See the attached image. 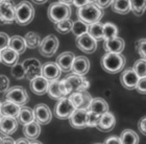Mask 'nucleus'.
I'll return each mask as SVG.
<instances>
[{
  "label": "nucleus",
  "mask_w": 146,
  "mask_h": 144,
  "mask_svg": "<svg viewBox=\"0 0 146 144\" xmlns=\"http://www.w3.org/2000/svg\"><path fill=\"white\" fill-rule=\"evenodd\" d=\"M18 129V120L16 117L2 116L0 120V134L2 135H12Z\"/></svg>",
  "instance_id": "obj_17"
},
{
  "label": "nucleus",
  "mask_w": 146,
  "mask_h": 144,
  "mask_svg": "<svg viewBox=\"0 0 146 144\" xmlns=\"http://www.w3.org/2000/svg\"><path fill=\"white\" fill-rule=\"evenodd\" d=\"M104 143L106 144H120V140L119 138L115 137V136H112V137H109L108 139L104 140Z\"/></svg>",
  "instance_id": "obj_48"
},
{
  "label": "nucleus",
  "mask_w": 146,
  "mask_h": 144,
  "mask_svg": "<svg viewBox=\"0 0 146 144\" xmlns=\"http://www.w3.org/2000/svg\"><path fill=\"white\" fill-rule=\"evenodd\" d=\"M138 127L140 129V132L143 134V135H146V118L143 117L142 119L139 121L138 123Z\"/></svg>",
  "instance_id": "obj_47"
},
{
  "label": "nucleus",
  "mask_w": 146,
  "mask_h": 144,
  "mask_svg": "<svg viewBox=\"0 0 146 144\" xmlns=\"http://www.w3.org/2000/svg\"><path fill=\"white\" fill-rule=\"evenodd\" d=\"M121 144H138L139 143V137L137 133L131 129H124L119 137Z\"/></svg>",
  "instance_id": "obj_29"
},
{
  "label": "nucleus",
  "mask_w": 146,
  "mask_h": 144,
  "mask_svg": "<svg viewBox=\"0 0 146 144\" xmlns=\"http://www.w3.org/2000/svg\"><path fill=\"white\" fill-rule=\"evenodd\" d=\"M58 87H60V91H61L62 95L64 96V97L72 93V88H71L70 84H69V82L66 78L58 80Z\"/></svg>",
  "instance_id": "obj_40"
},
{
  "label": "nucleus",
  "mask_w": 146,
  "mask_h": 144,
  "mask_svg": "<svg viewBox=\"0 0 146 144\" xmlns=\"http://www.w3.org/2000/svg\"><path fill=\"white\" fill-rule=\"evenodd\" d=\"M0 56H1V62L3 64L6 66H11V67L16 63H18L19 61V54L9 46L0 50Z\"/></svg>",
  "instance_id": "obj_22"
},
{
  "label": "nucleus",
  "mask_w": 146,
  "mask_h": 144,
  "mask_svg": "<svg viewBox=\"0 0 146 144\" xmlns=\"http://www.w3.org/2000/svg\"><path fill=\"white\" fill-rule=\"evenodd\" d=\"M2 144H15V140L9 137V135H3Z\"/></svg>",
  "instance_id": "obj_49"
},
{
  "label": "nucleus",
  "mask_w": 146,
  "mask_h": 144,
  "mask_svg": "<svg viewBox=\"0 0 146 144\" xmlns=\"http://www.w3.org/2000/svg\"><path fill=\"white\" fill-rule=\"evenodd\" d=\"M76 46L79 50H82L85 53H93L97 49V41L94 38H92L88 33L76 37Z\"/></svg>",
  "instance_id": "obj_8"
},
{
  "label": "nucleus",
  "mask_w": 146,
  "mask_h": 144,
  "mask_svg": "<svg viewBox=\"0 0 146 144\" xmlns=\"http://www.w3.org/2000/svg\"><path fill=\"white\" fill-rule=\"evenodd\" d=\"M135 89H137L138 93L145 95L146 94V77H140V78H139Z\"/></svg>",
  "instance_id": "obj_42"
},
{
  "label": "nucleus",
  "mask_w": 146,
  "mask_h": 144,
  "mask_svg": "<svg viewBox=\"0 0 146 144\" xmlns=\"http://www.w3.org/2000/svg\"><path fill=\"white\" fill-rule=\"evenodd\" d=\"M48 96L52 99H60V98L64 97L62 95L61 91H60V87H58V80H49L48 87H47V92Z\"/></svg>",
  "instance_id": "obj_31"
},
{
  "label": "nucleus",
  "mask_w": 146,
  "mask_h": 144,
  "mask_svg": "<svg viewBox=\"0 0 146 144\" xmlns=\"http://www.w3.org/2000/svg\"><path fill=\"white\" fill-rule=\"evenodd\" d=\"M88 1H89V2H94L95 0H88Z\"/></svg>",
  "instance_id": "obj_55"
},
{
  "label": "nucleus",
  "mask_w": 146,
  "mask_h": 144,
  "mask_svg": "<svg viewBox=\"0 0 146 144\" xmlns=\"http://www.w3.org/2000/svg\"><path fill=\"white\" fill-rule=\"evenodd\" d=\"M17 118H18V122H20L23 125L28 122H31V121L35 120L34 110L31 108L22 106V107H20V110H19V113L17 115Z\"/></svg>",
  "instance_id": "obj_27"
},
{
  "label": "nucleus",
  "mask_w": 146,
  "mask_h": 144,
  "mask_svg": "<svg viewBox=\"0 0 146 144\" xmlns=\"http://www.w3.org/2000/svg\"><path fill=\"white\" fill-rule=\"evenodd\" d=\"M0 107H1V101H0Z\"/></svg>",
  "instance_id": "obj_58"
},
{
  "label": "nucleus",
  "mask_w": 146,
  "mask_h": 144,
  "mask_svg": "<svg viewBox=\"0 0 146 144\" xmlns=\"http://www.w3.org/2000/svg\"><path fill=\"white\" fill-rule=\"evenodd\" d=\"M87 112L88 110H85V109H74L72 114L68 118L70 125L77 129H82L87 127V123H86Z\"/></svg>",
  "instance_id": "obj_10"
},
{
  "label": "nucleus",
  "mask_w": 146,
  "mask_h": 144,
  "mask_svg": "<svg viewBox=\"0 0 146 144\" xmlns=\"http://www.w3.org/2000/svg\"><path fill=\"white\" fill-rule=\"evenodd\" d=\"M90 70V61L86 56H75L73 60L71 71L78 75H85Z\"/></svg>",
  "instance_id": "obj_18"
},
{
  "label": "nucleus",
  "mask_w": 146,
  "mask_h": 144,
  "mask_svg": "<svg viewBox=\"0 0 146 144\" xmlns=\"http://www.w3.org/2000/svg\"><path fill=\"white\" fill-rule=\"evenodd\" d=\"M12 6H15V4L13 3L12 0H3V1H0V16H2Z\"/></svg>",
  "instance_id": "obj_43"
},
{
  "label": "nucleus",
  "mask_w": 146,
  "mask_h": 144,
  "mask_svg": "<svg viewBox=\"0 0 146 144\" xmlns=\"http://www.w3.org/2000/svg\"><path fill=\"white\" fill-rule=\"evenodd\" d=\"M40 53L45 58H51L55 54V52L58 48V40L54 35H48L43 40H41V43L39 45Z\"/></svg>",
  "instance_id": "obj_5"
},
{
  "label": "nucleus",
  "mask_w": 146,
  "mask_h": 144,
  "mask_svg": "<svg viewBox=\"0 0 146 144\" xmlns=\"http://www.w3.org/2000/svg\"><path fill=\"white\" fill-rule=\"evenodd\" d=\"M74 109H75V108L71 104V101L69 100V98H66V96H65V97H62L58 99V104H55L53 113H54L56 118L65 120L69 118V116L72 114Z\"/></svg>",
  "instance_id": "obj_7"
},
{
  "label": "nucleus",
  "mask_w": 146,
  "mask_h": 144,
  "mask_svg": "<svg viewBox=\"0 0 146 144\" xmlns=\"http://www.w3.org/2000/svg\"><path fill=\"white\" fill-rule=\"evenodd\" d=\"M99 116H100L99 114L88 110V112H87V120H86L87 127H96L98 120H99Z\"/></svg>",
  "instance_id": "obj_39"
},
{
  "label": "nucleus",
  "mask_w": 146,
  "mask_h": 144,
  "mask_svg": "<svg viewBox=\"0 0 146 144\" xmlns=\"http://www.w3.org/2000/svg\"><path fill=\"white\" fill-rule=\"evenodd\" d=\"M88 0H73L72 4L76 7H80V6L85 5L86 3H88Z\"/></svg>",
  "instance_id": "obj_50"
},
{
  "label": "nucleus",
  "mask_w": 146,
  "mask_h": 144,
  "mask_svg": "<svg viewBox=\"0 0 146 144\" xmlns=\"http://www.w3.org/2000/svg\"><path fill=\"white\" fill-rule=\"evenodd\" d=\"M115 124H116L115 116L112 113H110L109 111H107V112L100 114L96 127L100 132L108 133V132H111L115 127Z\"/></svg>",
  "instance_id": "obj_14"
},
{
  "label": "nucleus",
  "mask_w": 146,
  "mask_h": 144,
  "mask_svg": "<svg viewBox=\"0 0 146 144\" xmlns=\"http://www.w3.org/2000/svg\"><path fill=\"white\" fill-rule=\"evenodd\" d=\"M11 73H12L13 76L15 77V78H17V80L25 78V69L22 64L16 63L15 65H13L12 69H11Z\"/></svg>",
  "instance_id": "obj_38"
},
{
  "label": "nucleus",
  "mask_w": 146,
  "mask_h": 144,
  "mask_svg": "<svg viewBox=\"0 0 146 144\" xmlns=\"http://www.w3.org/2000/svg\"><path fill=\"white\" fill-rule=\"evenodd\" d=\"M131 11L135 16L140 17L144 14L146 7V0H129Z\"/></svg>",
  "instance_id": "obj_32"
},
{
  "label": "nucleus",
  "mask_w": 146,
  "mask_h": 144,
  "mask_svg": "<svg viewBox=\"0 0 146 144\" xmlns=\"http://www.w3.org/2000/svg\"><path fill=\"white\" fill-rule=\"evenodd\" d=\"M9 47L12 48L13 50H15L19 55L24 53L26 48H27L26 44H25L24 38L21 36H13L12 38H9Z\"/></svg>",
  "instance_id": "obj_26"
},
{
  "label": "nucleus",
  "mask_w": 146,
  "mask_h": 144,
  "mask_svg": "<svg viewBox=\"0 0 146 144\" xmlns=\"http://www.w3.org/2000/svg\"><path fill=\"white\" fill-rule=\"evenodd\" d=\"M125 47V42L123 39L118 37H114L111 39H107L104 42V49L106 52H115L121 53Z\"/></svg>",
  "instance_id": "obj_20"
},
{
  "label": "nucleus",
  "mask_w": 146,
  "mask_h": 144,
  "mask_svg": "<svg viewBox=\"0 0 146 144\" xmlns=\"http://www.w3.org/2000/svg\"><path fill=\"white\" fill-rule=\"evenodd\" d=\"M135 46H136V50H137L138 54L140 55L142 58H146V40H145V38L138 40L137 42H136V44H135Z\"/></svg>",
  "instance_id": "obj_41"
},
{
  "label": "nucleus",
  "mask_w": 146,
  "mask_h": 144,
  "mask_svg": "<svg viewBox=\"0 0 146 144\" xmlns=\"http://www.w3.org/2000/svg\"><path fill=\"white\" fill-rule=\"evenodd\" d=\"M72 24H73V21L70 18H68L63 20V21L54 23V28L60 34H68V33H71Z\"/></svg>",
  "instance_id": "obj_34"
},
{
  "label": "nucleus",
  "mask_w": 146,
  "mask_h": 144,
  "mask_svg": "<svg viewBox=\"0 0 146 144\" xmlns=\"http://www.w3.org/2000/svg\"><path fill=\"white\" fill-rule=\"evenodd\" d=\"M60 2H63V3H66V4H72L73 0H60Z\"/></svg>",
  "instance_id": "obj_53"
},
{
  "label": "nucleus",
  "mask_w": 146,
  "mask_h": 144,
  "mask_svg": "<svg viewBox=\"0 0 146 144\" xmlns=\"http://www.w3.org/2000/svg\"><path fill=\"white\" fill-rule=\"evenodd\" d=\"M140 77L138 76L136 72L131 69H125L120 75V83L125 89L127 90H134L136 88L138 80Z\"/></svg>",
  "instance_id": "obj_16"
},
{
  "label": "nucleus",
  "mask_w": 146,
  "mask_h": 144,
  "mask_svg": "<svg viewBox=\"0 0 146 144\" xmlns=\"http://www.w3.org/2000/svg\"><path fill=\"white\" fill-rule=\"evenodd\" d=\"M94 2L96 3L98 6H100L101 9H106V7L111 5L112 0H95Z\"/></svg>",
  "instance_id": "obj_46"
},
{
  "label": "nucleus",
  "mask_w": 146,
  "mask_h": 144,
  "mask_svg": "<svg viewBox=\"0 0 146 144\" xmlns=\"http://www.w3.org/2000/svg\"><path fill=\"white\" fill-rule=\"evenodd\" d=\"M2 142H3V135L1 134L0 135V144H2Z\"/></svg>",
  "instance_id": "obj_54"
},
{
  "label": "nucleus",
  "mask_w": 146,
  "mask_h": 144,
  "mask_svg": "<svg viewBox=\"0 0 146 144\" xmlns=\"http://www.w3.org/2000/svg\"><path fill=\"white\" fill-rule=\"evenodd\" d=\"M118 34V27L114 23L108 22L104 24V40L111 39V38L117 37Z\"/></svg>",
  "instance_id": "obj_36"
},
{
  "label": "nucleus",
  "mask_w": 146,
  "mask_h": 144,
  "mask_svg": "<svg viewBox=\"0 0 146 144\" xmlns=\"http://www.w3.org/2000/svg\"><path fill=\"white\" fill-rule=\"evenodd\" d=\"M104 15V9L98 6L95 2L86 3L85 5L78 7V11H77L78 19L86 22L87 24H92V23L100 21Z\"/></svg>",
  "instance_id": "obj_2"
},
{
  "label": "nucleus",
  "mask_w": 146,
  "mask_h": 144,
  "mask_svg": "<svg viewBox=\"0 0 146 144\" xmlns=\"http://www.w3.org/2000/svg\"><path fill=\"white\" fill-rule=\"evenodd\" d=\"M69 100L74 106L75 109H85L88 110L89 106L91 104L92 96L87 91H75L69 97Z\"/></svg>",
  "instance_id": "obj_9"
},
{
  "label": "nucleus",
  "mask_w": 146,
  "mask_h": 144,
  "mask_svg": "<svg viewBox=\"0 0 146 144\" xmlns=\"http://www.w3.org/2000/svg\"><path fill=\"white\" fill-rule=\"evenodd\" d=\"M0 63H1V56H0Z\"/></svg>",
  "instance_id": "obj_57"
},
{
  "label": "nucleus",
  "mask_w": 146,
  "mask_h": 144,
  "mask_svg": "<svg viewBox=\"0 0 146 144\" xmlns=\"http://www.w3.org/2000/svg\"><path fill=\"white\" fill-rule=\"evenodd\" d=\"M49 80H46L45 77L42 75L35 77L33 80H31V92L35 93L36 95H44L47 92V87H48Z\"/></svg>",
  "instance_id": "obj_19"
},
{
  "label": "nucleus",
  "mask_w": 146,
  "mask_h": 144,
  "mask_svg": "<svg viewBox=\"0 0 146 144\" xmlns=\"http://www.w3.org/2000/svg\"><path fill=\"white\" fill-rule=\"evenodd\" d=\"M87 33L92 38H94L96 41L102 40L104 39V24H101L99 21L92 23V24H89Z\"/></svg>",
  "instance_id": "obj_30"
},
{
  "label": "nucleus",
  "mask_w": 146,
  "mask_h": 144,
  "mask_svg": "<svg viewBox=\"0 0 146 144\" xmlns=\"http://www.w3.org/2000/svg\"><path fill=\"white\" fill-rule=\"evenodd\" d=\"M35 17V9L28 1H22L15 6V22L24 26L29 24Z\"/></svg>",
  "instance_id": "obj_3"
},
{
  "label": "nucleus",
  "mask_w": 146,
  "mask_h": 144,
  "mask_svg": "<svg viewBox=\"0 0 146 144\" xmlns=\"http://www.w3.org/2000/svg\"><path fill=\"white\" fill-rule=\"evenodd\" d=\"M125 63H126V60L124 55L121 53H115V52H106V54L102 55L100 60L101 68L106 72L111 74L118 73L123 70Z\"/></svg>",
  "instance_id": "obj_1"
},
{
  "label": "nucleus",
  "mask_w": 146,
  "mask_h": 144,
  "mask_svg": "<svg viewBox=\"0 0 146 144\" xmlns=\"http://www.w3.org/2000/svg\"><path fill=\"white\" fill-rule=\"evenodd\" d=\"M133 70L139 77H146V62L145 58H141L133 66Z\"/></svg>",
  "instance_id": "obj_37"
},
{
  "label": "nucleus",
  "mask_w": 146,
  "mask_h": 144,
  "mask_svg": "<svg viewBox=\"0 0 146 144\" xmlns=\"http://www.w3.org/2000/svg\"><path fill=\"white\" fill-rule=\"evenodd\" d=\"M61 68L54 62H47L41 66V75L48 80H58L61 76Z\"/></svg>",
  "instance_id": "obj_13"
},
{
  "label": "nucleus",
  "mask_w": 146,
  "mask_h": 144,
  "mask_svg": "<svg viewBox=\"0 0 146 144\" xmlns=\"http://www.w3.org/2000/svg\"><path fill=\"white\" fill-rule=\"evenodd\" d=\"M74 58H75V55H74L73 52L65 51L58 56V58H56V64L58 65V67L61 68L62 71L70 72L71 66H72Z\"/></svg>",
  "instance_id": "obj_21"
},
{
  "label": "nucleus",
  "mask_w": 146,
  "mask_h": 144,
  "mask_svg": "<svg viewBox=\"0 0 146 144\" xmlns=\"http://www.w3.org/2000/svg\"><path fill=\"white\" fill-rule=\"evenodd\" d=\"M111 7L113 12L120 14V15H126L131 12L129 0H112Z\"/></svg>",
  "instance_id": "obj_28"
},
{
  "label": "nucleus",
  "mask_w": 146,
  "mask_h": 144,
  "mask_svg": "<svg viewBox=\"0 0 146 144\" xmlns=\"http://www.w3.org/2000/svg\"><path fill=\"white\" fill-rule=\"evenodd\" d=\"M89 24H87L86 22L82 21V20H77V21L73 22L72 28H71V33H73V35H75L76 37L82 36V35L86 34L88 31Z\"/></svg>",
  "instance_id": "obj_35"
},
{
  "label": "nucleus",
  "mask_w": 146,
  "mask_h": 144,
  "mask_svg": "<svg viewBox=\"0 0 146 144\" xmlns=\"http://www.w3.org/2000/svg\"><path fill=\"white\" fill-rule=\"evenodd\" d=\"M23 67L25 69V77L28 80L41 75V63L36 58H27L23 63Z\"/></svg>",
  "instance_id": "obj_12"
},
{
  "label": "nucleus",
  "mask_w": 146,
  "mask_h": 144,
  "mask_svg": "<svg viewBox=\"0 0 146 144\" xmlns=\"http://www.w3.org/2000/svg\"><path fill=\"white\" fill-rule=\"evenodd\" d=\"M49 20L53 23L63 21L65 19L70 18L71 16V7L69 4L63 2H53L51 3L47 11Z\"/></svg>",
  "instance_id": "obj_4"
},
{
  "label": "nucleus",
  "mask_w": 146,
  "mask_h": 144,
  "mask_svg": "<svg viewBox=\"0 0 146 144\" xmlns=\"http://www.w3.org/2000/svg\"><path fill=\"white\" fill-rule=\"evenodd\" d=\"M31 1H34L36 4H44V3H46L48 0H31Z\"/></svg>",
  "instance_id": "obj_52"
},
{
  "label": "nucleus",
  "mask_w": 146,
  "mask_h": 144,
  "mask_svg": "<svg viewBox=\"0 0 146 144\" xmlns=\"http://www.w3.org/2000/svg\"><path fill=\"white\" fill-rule=\"evenodd\" d=\"M6 94L4 96L5 100L12 101L14 104H19V106H24L25 104L28 102V94L26 92V90L23 87L16 86L13 87L11 89H7L5 91Z\"/></svg>",
  "instance_id": "obj_6"
},
{
  "label": "nucleus",
  "mask_w": 146,
  "mask_h": 144,
  "mask_svg": "<svg viewBox=\"0 0 146 144\" xmlns=\"http://www.w3.org/2000/svg\"><path fill=\"white\" fill-rule=\"evenodd\" d=\"M20 110V106L16 104L12 101L5 100L4 102H1V107H0V114L2 116H12L17 117Z\"/></svg>",
  "instance_id": "obj_24"
},
{
  "label": "nucleus",
  "mask_w": 146,
  "mask_h": 144,
  "mask_svg": "<svg viewBox=\"0 0 146 144\" xmlns=\"http://www.w3.org/2000/svg\"><path fill=\"white\" fill-rule=\"evenodd\" d=\"M66 80L69 82L72 92L75 91H87L90 87V83L87 78L84 77V75H78V74H70L66 77Z\"/></svg>",
  "instance_id": "obj_15"
},
{
  "label": "nucleus",
  "mask_w": 146,
  "mask_h": 144,
  "mask_svg": "<svg viewBox=\"0 0 146 144\" xmlns=\"http://www.w3.org/2000/svg\"><path fill=\"white\" fill-rule=\"evenodd\" d=\"M23 134L26 138L31 139V140H34L36 139L41 134V127H40V124L36 122V120L31 121V122H28L26 124H24L23 126Z\"/></svg>",
  "instance_id": "obj_23"
},
{
  "label": "nucleus",
  "mask_w": 146,
  "mask_h": 144,
  "mask_svg": "<svg viewBox=\"0 0 146 144\" xmlns=\"http://www.w3.org/2000/svg\"><path fill=\"white\" fill-rule=\"evenodd\" d=\"M1 118H2V115H1V114H0V120H1Z\"/></svg>",
  "instance_id": "obj_56"
},
{
  "label": "nucleus",
  "mask_w": 146,
  "mask_h": 144,
  "mask_svg": "<svg viewBox=\"0 0 146 144\" xmlns=\"http://www.w3.org/2000/svg\"><path fill=\"white\" fill-rule=\"evenodd\" d=\"M25 44H26V47L31 49H36L39 47L40 43H41V38L38 34L36 33H33V31H29L26 34L24 38Z\"/></svg>",
  "instance_id": "obj_33"
},
{
  "label": "nucleus",
  "mask_w": 146,
  "mask_h": 144,
  "mask_svg": "<svg viewBox=\"0 0 146 144\" xmlns=\"http://www.w3.org/2000/svg\"><path fill=\"white\" fill-rule=\"evenodd\" d=\"M89 111H92V112H95L97 114H102L104 112L109 111V104L104 98L101 97H96V98H92L91 104L88 108Z\"/></svg>",
  "instance_id": "obj_25"
},
{
  "label": "nucleus",
  "mask_w": 146,
  "mask_h": 144,
  "mask_svg": "<svg viewBox=\"0 0 146 144\" xmlns=\"http://www.w3.org/2000/svg\"><path fill=\"white\" fill-rule=\"evenodd\" d=\"M0 1H3V0H0Z\"/></svg>",
  "instance_id": "obj_59"
},
{
  "label": "nucleus",
  "mask_w": 146,
  "mask_h": 144,
  "mask_svg": "<svg viewBox=\"0 0 146 144\" xmlns=\"http://www.w3.org/2000/svg\"><path fill=\"white\" fill-rule=\"evenodd\" d=\"M9 88V77L0 74V92H5Z\"/></svg>",
  "instance_id": "obj_44"
},
{
  "label": "nucleus",
  "mask_w": 146,
  "mask_h": 144,
  "mask_svg": "<svg viewBox=\"0 0 146 144\" xmlns=\"http://www.w3.org/2000/svg\"><path fill=\"white\" fill-rule=\"evenodd\" d=\"M16 144H22V143H24V144H31V139H28V138H19L18 140H16L15 141Z\"/></svg>",
  "instance_id": "obj_51"
},
{
  "label": "nucleus",
  "mask_w": 146,
  "mask_h": 144,
  "mask_svg": "<svg viewBox=\"0 0 146 144\" xmlns=\"http://www.w3.org/2000/svg\"><path fill=\"white\" fill-rule=\"evenodd\" d=\"M34 115L35 120L39 124H48L52 118L51 111L48 108V106H46L45 104H36L34 108Z\"/></svg>",
  "instance_id": "obj_11"
},
{
  "label": "nucleus",
  "mask_w": 146,
  "mask_h": 144,
  "mask_svg": "<svg viewBox=\"0 0 146 144\" xmlns=\"http://www.w3.org/2000/svg\"><path fill=\"white\" fill-rule=\"evenodd\" d=\"M9 37L5 33H0V50L9 46Z\"/></svg>",
  "instance_id": "obj_45"
}]
</instances>
